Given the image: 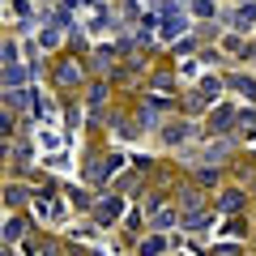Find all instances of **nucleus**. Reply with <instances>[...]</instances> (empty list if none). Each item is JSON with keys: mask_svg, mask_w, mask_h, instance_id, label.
Wrapping results in <instances>:
<instances>
[{"mask_svg": "<svg viewBox=\"0 0 256 256\" xmlns=\"http://www.w3.org/2000/svg\"><path fill=\"white\" fill-rule=\"evenodd\" d=\"M116 210H120V201H102V214H98V218L111 222V218H116Z\"/></svg>", "mask_w": 256, "mask_h": 256, "instance_id": "1", "label": "nucleus"}, {"mask_svg": "<svg viewBox=\"0 0 256 256\" xmlns=\"http://www.w3.org/2000/svg\"><path fill=\"white\" fill-rule=\"evenodd\" d=\"M141 252H146V256H158V252H162V239H146V248H141Z\"/></svg>", "mask_w": 256, "mask_h": 256, "instance_id": "2", "label": "nucleus"}, {"mask_svg": "<svg viewBox=\"0 0 256 256\" xmlns=\"http://www.w3.org/2000/svg\"><path fill=\"white\" fill-rule=\"evenodd\" d=\"M60 82H77V64H64V68H60Z\"/></svg>", "mask_w": 256, "mask_h": 256, "instance_id": "3", "label": "nucleus"}, {"mask_svg": "<svg viewBox=\"0 0 256 256\" xmlns=\"http://www.w3.org/2000/svg\"><path fill=\"white\" fill-rule=\"evenodd\" d=\"M4 82H9V86H18V82H26V73H22V68H9V73H4Z\"/></svg>", "mask_w": 256, "mask_h": 256, "instance_id": "4", "label": "nucleus"}]
</instances>
